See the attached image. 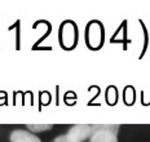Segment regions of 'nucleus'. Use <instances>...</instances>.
I'll return each mask as SVG.
<instances>
[{"mask_svg": "<svg viewBox=\"0 0 150 142\" xmlns=\"http://www.w3.org/2000/svg\"><path fill=\"white\" fill-rule=\"evenodd\" d=\"M67 136L75 142H83L84 140L92 136V128L88 124H76L73 125L67 132Z\"/></svg>", "mask_w": 150, "mask_h": 142, "instance_id": "1", "label": "nucleus"}, {"mask_svg": "<svg viewBox=\"0 0 150 142\" xmlns=\"http://www.w3.org/2000/svg\"><path fill=\"white\" fill-rule=\"evenodd\" d=\"M89 142H118V133L110 129H97L89 137Z\"/></svg>", "mask_w": 150, "mask_h": 142, "instance_id": "2", "label": "nucleus"}, {"mask_svg": "<svg viewBox=\"0 0 150 142\" xmlns=\"http://www.w3.org/2000/svg\"><path fill=\"white\" fill-rule=\"evenodd\" d=\"M11 142H40V138L27 131L17 129L11 133Z\"/></svg>", "mask_w": 150, "mask_h": 142, "instance_id": "3", "label": "nucleus"}, {"mask_svg": "<svg viewBox=\"0 0 150 142\" xmlns=\"http://www.w3.org/2000/svg\"><path fill=\"white\" fill-rule=\"evenodd\" d=\"M27 128H29L31 132H43V131L52 129L53 125L52 124H27Z\"/></svg>", "mask_w": 150, "mask_h": 142, "instance_id": "4", "label": "nucleus"}, {"mask_svg": "<svg viewBox=\"0 0 150 142\" xmlns=\"http://www.w3.org/2000/svg\"><path fill=\"white\" fill-rule=\"evenodd\" d=\"M53 142H75L74 140H71L67 134H64V136H58Z\"/></svg>", "mask_w": 150, "mask_h": 142, "instance_id": "5", "label": "nucleus"}]
</instances>
